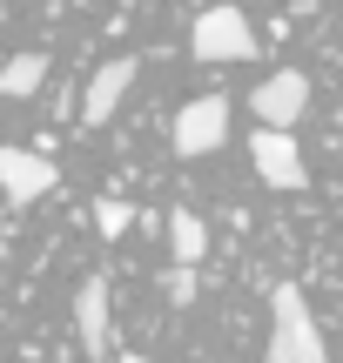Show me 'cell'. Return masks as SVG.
<instances>
[{"label": "cell", "instance_id": "30bf717a", "mask_svg": "<svg viewBox=\"0 0 343 363\" xmlns=\"http://www.w3.org/2000/svg\"><path fill=\"white\" fill-rule=\"evenodd\" d=\"M40 81H47V54H7L0 61V94L7 101H27Z\"/></svg>", "mask_w": 343, "mask_h": 363}, {"label": "cell", "instance_id": "277c9868", "mask_svg": "<svg viewBox=\"0 0 343 363\" xmlns=\"http://www.w3.org/2000/svg\"><path fill=\"white\" fill-rule=\"evenodd\" d=\"M61 189V169H54L47 155H34V148H0V195L7 202H40V195Z\"/></svg>", "mask_w": 343, "mask_h": 363}, {"label": "cell", "instance_id": "8992f818", "mask_svg": "<svg viewBox=\"0 0 343 363\" xmlns=\"http://www.w3.org/2000/svg\"><path fill=\"white\" fill-rule=\"evenodd\" d=\"M249 108H256V121H263V128H296V121H303V108H310V81L296 74V67H283V74H269L263 88L249 94Z\"/></svg>", "mask_w": 343, "mask_h": 363}, {"label": "cell", "instance_id": "3957f363", "mask_svg": "<svg viewBox=\"0 0 343 363\" xmlns=\"http://www.w3.org/2000/svg\"><path fill=\"white\" fill-rule=\"evenodd\" d=\"M175 155L196 162V155H215V148L229 142V101L223 94H202V101H189L182 115H175Z\"/></svg>", "mask_w": 343, "mask_h": 363}, {"label": "cell", "instance_id": "9c48e42d", "mask_svg": "<svg viewBox=\"0 0 343 363\" xmlns=\"http://www.w3.org/2000/svg\"><path fill=\"white\" fill-rule=\"evenodd\" d=\"M209 256V229L196 222V208H169V262L175 269H196Z\"/></svg>", "mask_w": 343, "mask_h": 363}, {"label": "cell", "instance_id": "52a82bcc", "mask_svg": "<svg viewBox=\"0 0 343 363\" xmlns=\"http://www.w3.org/2000/svg\"><path fill=\"white\" fill-rule=\"evenodd\" d=\"M135 74H142V67H135L128 54H115L108 67H94V74H88V94H81V121H88V128H101V121L121 108V94L135 88Z\"/></svg>", "mask_w": 343, "mask_h": 363}, {"label": "cell", "instance_id": "5b68a950", "mask_svg": "<svg viewBox=\"0 0 343 363\" xmlns=\"http://www.w3.org/2000/svg\"><path fill=\"white\" fill-rule=\"evenodd\" d=\"M249 162L269 189H303L310 169H303V148L290 142V128H256L249 135Z\"/></svg>", "mask_w": 343, "mask_h": 363}, {"label": "cell", "instance_id": "8fae6325", "mask_svg": "<svg viewBox=\"0 0 343 363\" xmlns=\"http://www.w3.org/2000/svg\"><path fill=\"white\" fill-rule=\"evenodd\" d=\"M162 289H169V303H175V310H189V303H196V269H175V262H169Z\"/></svg>", "mask_w": 343, "mask_h": 363}, {"label": "cell", "instance_id": "ba28073f", "mask_svg": "<svg viewBox=\"0 0 343 363\" xmlns=\"http://www.w3.org/2000/svg\"><path fill=\"white\" fill-rule=\"evenodd\" d=\"M74 330L88 343V357H108L115 350V323H108V276H88L74 289Z\"/></svg>", "mask_w": 343, "mask_h": 363}, {"label": "cell", "instance_id": "6da1fadb", "mask_svg": "<svg viewBox=\"0 0 343 363\" xmlns=\"http://www.w3.org/2000/svg\"><path fill=\"white\" fill-rule=\"evenodd\" d=\"M269 363H330L323 330L296 283H276V296H269Z\"/></svg>", "mask_w": 343, "mask_h": 363}, {"label": "cell", "instance_id": "7a4b0ae2", "mask_svg": "<svg viewBox=\"0 0 343 363\" xmlns=\"http://www.w3.org/2000/svg\"><path fill=\"white\" fill-rule=\"evenodd\" d=\"M189 54L196 61H249L256 54V27L242 7H202L189 27Z\"/></svg>", "mask_w": 343, "mask_h": 363}, {"label": "cell", "instance_id": "4fadbf2b", "mask_svg": "<svg viewBox=\"0 0 343 363\" xmlns=\"http://www.w3.org/2000/svg\"><path fill=\"white\" fill-rule=\"evenodd\" d=\"M121 363H155V357H142V350H121Z\"/></svg>", "mask_w": 343, "mask_h": 363}, {"label": "cell", "instance_id": "7c38bea8", "mask_svg": "<svg viewBox=\"0 0 343 363\" xmlns=\"http://www.w3.org/2000/svg\"><path fill=\"white\" fill-rule=\"evenodd\" d=\"M94 222H101V235H121V229H128V222H135V208L108 195V202H94Z\"/></svg>", "mask_w": 343, "mask_h": 363}]
</instances>
